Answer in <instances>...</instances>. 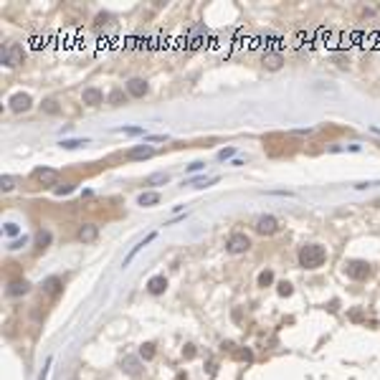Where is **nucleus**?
<instances>
[{
  "instance_id": "nucleus-13",
  "label": "nucleus",
  "mask_w": 380,
  "mask_h": 380,
  "mask_svg": "<svg viewBox=\"0 0 380 380\" xmlns=\"http://www.w3.org/2000/svg\"><path fill=\"white\" fill-rule=\"evenodd\" d=\"M150 241H155V233H150V236H147V238H144V241H140V243H137V246L132 248V251H129V256L124 259V266H127V264H129V261H132V259H135V256H137V254L142 251V246H147Z\"/></svg>"
},
{
  "instance_id": "nucleus-28",
  "label": "nucleus",
  "mask_w": 380,
  "mask_h": 380,
  "mask_svg": "<svg viewBox=\"0 0 380 380\" xmlns=\"http://www.w3.org/2000/svg\"><path fill=\"white\" fill-rule=\"evenodd\" d=\"M279 294H282V297H289V294H291V284H289V282H282V284H279Z\"/></svg>"
},
{
  "instance_id": "nucleus-26",
  "label": "nucleus",
  "mask_w": 380,
  "mask_h": 380,
  "mask_svg": "<svg viewBox=\"0 0 380 380\" xmlns=\"http://www.w3.org/2000/svg\"><path fill=\"white\" fill-rule=\"evenodd\" d=\"M43 109H46L48 114H56V112H58V104H56V99H46V101H43Z\"/></svg>"
},
{
  "instance_id": "nucleus-22",
  "label": "nucleus",
  "mask_w": 380,
  "mask_h": 380,
  "mask_svg": "<svg viewBox=\"0 0 380 380\" xmlns=\"http://www.w3.org/2000/svg\"><path fill=\"white\" fill-rule=\"evenodd\" d=\"M271 282H274V274L271 271H261L259 274V286H269Z\"/></svg>"
},
{
  "instance_id": "nucleus-9",
  "label": "nucleus",
  "mask_w": 380,
  "mask_h": 380,
  "mask_svg": "<svg viewBox=\"0 0 380 380\" xmlns=\"http://www.w3.org/2000/svg\"><path fill=\"white\" fill-rule=\"evenodd\" d=\"M147 89H150V86H147V81H144V79H129L127 81V92L132 94V96H144V94H147Z\"/></svg>"
},
{
  "instance_id": "nucleus-11",
  "label": "nucleus",
  "mask_w": 380,
  "mask_h": 380,
  "mask_svg": "<svg viewBox=\"0 0 380 380\" xmlns=\"http://www.w3.org/2000/svg\"><path fill=\"white\" fill-rule=\"evenodd\" d=\"M96 236H99V228L92 226V223H86V226L79 228V241H84V243H92Z\"/></svg>"
},
{
  "instance_id": "nucleus-15",
  "label": "nucleus",
  "mask_w": 380,
  "mask_h": 380,
  "mask_svg": "<svg viewBox=\"0 0 380 380\" xmlns=\"http://www.w3.org/2000/svg\"><path fill=\"white\" fill-rule=\"evenodd\" d=\"M160 203V193H142L140 195V206H157Z\"/></svg>"
},
{
  "instance_id": "nucleus-6",
  "label": "nucleus",
  "mask_w": 380,
  "mask_h": 380,
  "mask_svg": "<svg viewBox=\"0 0 380 380\" xmlns=\"http://www.w3.org/2000/svg\"><path fill=\"white\" fill-rule=\"evenodd\" d=\"M33 178H36L38 183H43V185H56V183H58V172L51 170V167H38V170L33 172Z\"/></svg>"
},
{
  "instance_id": "nucleus-3",
  "label": "nucleus",
  "mask_w": 380,
  "mask_h": 380,
  "mask_svg": "<svg viewBox=\"0 0 380 380\" xmlns=\"http://www.w3.org/2000/svg\"><path fill=\"white\" fill-rule=\"evenodd\" d=\"M0 58H3L5 66H21L23 64V48L18 43H8L3 48V53H0Z\"/></svg>"
},
{
  "instance_id": "nucleus-16",
  "label": "nucleus",
  "mask_w": 380,
  "mask_h": 380,
  "mask_svg": "<svg viewBox=\"0 0 380 380\" xmlns=\"http://www.w3.org/2000/svg\"><path fill=\"white\" fill-rule=\"evenodd\" d=\"M48 243H51V233L41 228V231L36 233V246H38V248H46Z\"/></svg>"
},
{
  "instance_id": "nucleus-30",
  "label": "nucleus",
  "mask_w": 380,
  "mask_h": 380,
  "mask_svg": "<svg viewBox=\"0 0 380 380\" xmlns=\"http://www.w3.org/2000/svg\"><path fill=\"white\" fill-rule=\"evenodd\" d=\"M5 233H8V236H18V226L16 223H5Z\"/></svg>"
},
{
  "instance_id": "nucleus-5",
  "label": "nucleus",
  "mask_w": 380,
  "mask_h": 380,
  "mask_svg": "<svg viewBox=\"0 0 380 380\" xmlns=\"http://www.w3.org/2000/svg\"><path fill=\"white\" fill-rule=\"evenodd\" d=\"M226 248H228L231 254H243V251L251 248V241H248L246 233H233V236L226 241Z\"/></svg>"
},
{
  "instance_id": "nucleus-20",
  "label": "nucleus",
  "mask_w": 380,
  "mask_h": 380,
  "mask_svg": "<svg viewBox=\"0 0 380 380\" xmlns=\"http://www.w3.org/2000/svg\"><path fill=\"white\" fill-rule=\"evenodd\" d=\"M264 64H266L269 69H279V66H282V56H274V53H271V56H264Z\"/></svg>"
},
{
  "instance_id": "nucleus-12",
  "label": "nucleus",
  "mask_w": 380,
  "mask_h": 380,
  "mask_svg": "<svg viewBox=\"0 0 380 380\" xmlns=\"http://www.w3.org/2000/svg\"><path fill=\"white\" fill-rule=\"evenodd\" d=\"M167 286V279L165 276H152V279L147 282V289H150V294H163Z\"/></svg>"
},
{
  "instance_id": "nucleus-19",
  "label": "nucleus",
  "mask_w": 380,
  "mask_h": 380,
  "mask_svg": "<svg viewBox=\"0 0 380 380\" xmlns=\"http://www.w3.org/2000/svg\"><path fill=\"white\" fill-rule=\"evenodd\" d=\"M122 101H124V92H122V89H114V92L109 94V104H112V107H119Z\"/></svg>"
},
{
  "instance_id": "nucleus-18",
  "label": "nucleus",
  "mask_w": 380,
  "mask_h": 380,
  "mask_svg": "<svg viewBox=\"0 0 380 380\" xmlns=\"http://www.w3.org/2000/svg\"><path fill=\"white\" fill-rule=\"evenodd\" d=\"M124 370H127L129 375H137V373H140V362H137L135 357H127V360H124Z\"/></svg>"
},
{
  "instance_id": "nucleus-31",
  "label": "nucleus",
  "mask_w": 380,
  "mask_h": 380,
  "mask_svg": "<svg viewBox=\"0 0 380 380\" xmlns=\"http://www.w3.org/2000/svg\"><path fill=\"white\" fill-rule=\"evenodd\" d=\"M233 155H236V150H233V147H228V150H221V152H218V157H221V160H226V157H233Z\"/></svg>"
},
{
  "instance_id": "nucleus-4",
  "label": "nucleus",
  "mask_w": 380,
  "mask_h": 380,
  "mask_svg": "<svg viewBox=\"0 0 380 380\" xmlns=\"http://www.w3.org/2000/svg\"><path fill=\"white\" fill-rule=\"evenodd\" d=\"M254 228H256V233H261V236H271V233L279 231V221H276L274 215H259Z\"/></svg>"
},
{
  "instance_id": "nucleus-27",
  "label": "nucleus",
  "mask_w": 380,
  "mask_h": 380,
  "mask_svg": "<svg viewBox=\"0 0 380 380\" xmlns=\"http://www.w3.org/2000/svg\"><path fill=\"white\" fill-rule=\"evenodd\" d=\"M71 190H74V188H71L69 183H64V185H58V188H56V195H69Z\"/></svg>"
},
{
  "instance_id": "nucleus-10",
  "label": "nucleus",
  "mask_w": 380,
  "mask_h": 380,
  "mask_svg": "<svg viewBox=\"0 0 380 380\" xmlns=\"http://www.w3.org/2000/svg\"><path fill=\"white\" fill-rule=\"evenodd\" d=\"M155 155V150L150 147V144H140V147H132L127 152V157L129 160H147V157H152Z\"/></svg>"
},
{
  "instance_id": "nucleus-21",
  "label": "nucleus",
  "mask_w": 380,
  "mask_h": 380,
  "mask_svg": "<svg viewBox=\"0 0 380 380\" xmlns=\"http://www.w3.org/2000/svg\"><path fill=\"white\" fill-rule=\"evenodd\" d=\"M0 188L13 190V188H16V178H13V175H3V178H0Z\"/></svg>"
},
{
  "instance_id": "nucleus-24",
  "label": "nucleus",
  "mask_w": 380,
  "mask_h": 380,
  "mask_svg": "<svg viewBox=\"0 0 380 380\" xmlns=\"http://www.w3.org/2000/svg\"><path fill=\"white\" fill-rule=\"evenodd\" d=\"M170 180V175L167 172H157V175H150L147 183H167Z\"/></svg>"
},
{
  "instance_id": "nucleus-2",
  "label": "nucleus",
  "mask_w": 380,
  "mask_h": 380,
  "mask_svg": "<svg viewBox=\"0 0 380 380\" xmlns=\"http://www.w3.org/2000/svg\"><path fill=\"white\" fill-rule=\"evenodd\" d=\"M345 271H347V276H350V279H368V276H370V264H368V261H347V264H345Z\"/></svg>"
},
{
  "instance_id": "nucleus-17",
  "label": "nucleus",
  "mask_w": 380,
  "mask_h": 380,
  "mask_svg": "<svg viewBox=\"0 0 380 380\" xmlns=\"http://www.w3.org/2000/svg\"><path fill=\"white\" fill-rule=\"evenodd\" d=\"M58 284H61V279H58V276H51V279L43 282V291H48V294H56V291H58Z\"/></svg>"
},
{
  "instance_id": "nucleus-33",
  "label": "nucleus",
  "mask_w": 380,
  "mask_h": 380,
  "mask_svg": "<svg viewBox=\"0 0 380 380\" xmlns=\"http://www.w3.org/2000/svg\"><path fill=\"white\" fill-rule=\"evenodd\" d=\"M203 167H206V165H203V163H193V165H190L188 170H190V172H195V170H203Z\"/></svg>"
},
{
  "instance_id": "nucleus-14",
  "label": "nucleus",
  "mask_w": 380,
  "mask_h": 380,
  "mask_svg": "<svg viewBox=\"0 0 380 380\" xmlns=\"http://www.w3.org/2000/svg\"><path fill=\"white\" fill-rule=\"evenodd\" d=\"M25 291H28V282H13V284L8 286V294H10V297L25 294Z\"/></svg>"
},
{
  "instance_id": "nucleus-7",
  "label": "nucleus",
  "mask_w": 380,
  "mask_h": 380,
  "mask_svg": "<svg viewBox=\"0 0 380 380\" xmlns=\"http://www.w3.org/2000/svg\"><path fill=\"white\" fill-rule=\"evenodd\" d=\"M81 99H84V104H89V107H99L101 101H104V94H101L96 86H89V89H84Z\"/></svg>"
},
{
  "instance_id": "nucleus-32",
  "label": "nucleus",
  "mask_w": 380,
  "mask_h": 380,
  "mask_svg": "<svg viewBox=\"0 0 380 380\" xmlns=\"http://www.w3.org/2000/svg\"><path fill=\"white\" fill-rule=\"evenodd\" d=\"M122 132H127V135H142V129L140 127H127V129H122Z\"/></svg>"
},
{
  "instance_id": "nucleus-29",
  "label": "nucleus",
  "mask_w": 380,
  "mask_h": 380,
  "mask_svg": "<svg viewBox=\"0 0 380 380\" xmlns=\"http://www.w3.org/2000/svg\"><path fill=\"white\" fill-rule=\"evenodd\" d=\"M25 243H28V238H25V236H23V238H16V241H13V243H10V246H8V248H13V251H16V248H23V246H25Z\"/></svg>"
},
{
  "instance_id": "nucleus-23",
  "label": "nucleus",
  "mask_w": 380,
  "mask_h": 380,
  "mask_svg": "<svg viewBox=\"0 0 380 380\" xmlns=\"http://www.w3.org/2000/svg\"><path fill=\"white\" fill-rule=\"evenodd\" d=\"M81 144H86V140H64V142H61V147L74 150V147H81Z\"/></svg>"
},
{
  "instance_id": "nucleus-25",
  "label": "nucleus",
  "mask_w": 380,
  "mask_h": 380,
  "mask_svg": "<svg viewBox=\"0 0 380 380\" xmlns=\"http://www.w3.org/2000/svg\"><path fill=\"white\" fill-rule=\"evenodd\" d=\"M140 355H142L144 360H152V357H155V347H152V345H142Z\"/></svg>"
},
{
  "instance_id": "nucleus-1",
  "label": "nucleus",
  "mask_w": 380,
  "mask_h": 380,
  "mask_svg": "<svg viewBox=\"0 0 380 380\" xmlns=\"http://www.w3.org/2000/svg\"><path fill=\"white\" fill-rule=\"evenodd\" d=\"M327 261V248L319 243H307L299 248V264L304 269H319Z\"/></svg>"
},
{
  "instance_id": "nucleus-8",
  "label": "nucleus",
  "mask_w": 380,
  "mask_h": 380,
  "mask_svg": "<svg viewBox=\"0 0 380 380\" xmlns=\"http://www.w3.org/2000/svg\"><path fill=\"white\" fill-rule=\"evenodd\" d=\"M8 104H10L13 112H25V109H31V96L28 94H13Z\"/></svg>"
}]
</instances>
